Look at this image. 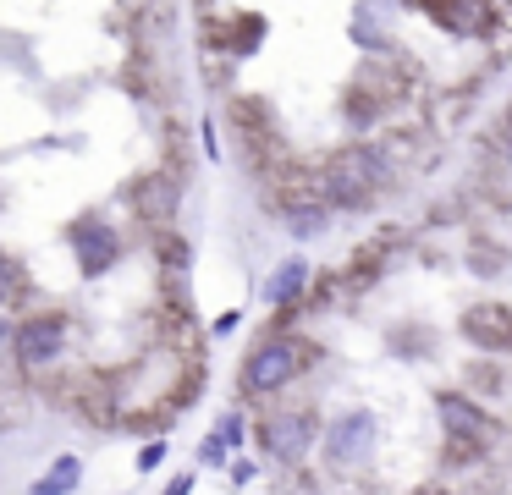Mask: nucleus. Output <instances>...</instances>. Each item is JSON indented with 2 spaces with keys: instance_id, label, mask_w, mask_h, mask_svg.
<instances>
[{
  "instance_id": "11",
  "label": "nucleus",
  "mask_w": 512,
  "mask_h": 495,
  "mask_svg": "<svg viewBox=\"0 0 512 495\" xmlns=\"http://www.w3.org/2000/svg\"><path fill=\"white\" fill-rule=\"evenodd\" d=\"M325 220H331V204H292L281 226H287L292 237L309 242V237H320V231H325Z\"/></svg>"
},
{
  "instance_id": "5",
  "label": "nucleus",
  "mask_w": 512,
  "mask_h": 495,
  "mask_svg": "<svg viewBox=\"0 0 512 495\" xmlns=\"http://www.w3.org/2000/svg\"><path fill=\"white\" fill-rule=\"evenodd\" d=\"M67 242H72V253H78V264H83V275H105L116 259H122V237H116L105 220H72V231H67Z\"/></svg>"
},
{
  "instance_id": "15",
  "label": "nucleus",
  "mask_w": 512,
  "mask_h": 495,
  "mask_svg": "<svg viewBox=\"0 0 512 495\" xmlns=\"http://www.w3.org/2000/svg\"><path fill=\"white\" fill-rule=\"evenodd\" d=\"M160 462H166V440H149V446L138 451V468L149 473V468H160Z\"/></svg>"
},
{
  "instance_id": "4",
  "label": "nucleus",
  "mask_w": 512,
  "mask_h": 495,
  "mask_svg": "<svg viewBox=\"0 0 512 495\" xmlns=\"http://www.w3.org/2000/svg\"><path fill=\"white\" fill-rule=\"evenodd\" d=\"M12 352L23 369H45L67 352V319L61 314H28L23 325L12 330Z\"/></svg>"
},
{
  "instance_id": "17",
  "label": "nucleus",
  "mask_w": 512,
  "mask_h": 495,
  "mask_svg": "<svg viewBox=\"0 0 512 495\" xmlns=\"http://www.w3.org/2000/svg\"><path fill=\"white\" fill-rule=\"evenodd\" d=\"M12 286H17V275H12V259H6V253H0V303H6V297H12Z\"/></svg>"
},
{
  "instance_id": "13",
  "label": "nucleus",
  "mask_w": 512,
  "mask_h": 495,
  "mask_svg": "<svg viewBox=\"0 0 512 495\" xmlns=\"http://www.w3.org/2000/svg\"><path fill=\"white\" fill-rule=\"evenodd\" d=\"M259 39H265V17H243V11H237L232 17V44H226V50L248 55V50H259Z\"/></svg>"
},
{
  "instance_id": "6",
  "label": "nucleus",
  "mask_w": 512,
  "mask_h": 495,
  "mask_svg": "<svg viewBox=\"0 0 512 495\" xmlns=\"http://www.w3.org/2000/svg\"><path fill=\"white\" fill-rule=\"evenodd\" d=\"M259 440H265V451L276 462H303L314 451V418L309 413H276V418H265V429H259Z\"/></svg>"
},
{
  "instance_id": "20",
  "label": "nucleus",
  "mask_w": 512,
  "mask_h": 495,
  "mask_svg": "<svg viewBox=\"0 0 512 495\" xmlns=\"http://www.w3.org/2000/svg\"><path fill=\"white\" fill-rule=\"evenodd\" d=\"M452 495H468V490H452Z\"/></svg>"
},
{
  "instance_id": "9",
  "label": "nucleus",
  "mask_w": 512,
  "mask_h": 495,
  "mask_svg": "<svg viewBox=\"0 0 512 495\" xmlns=\"http://www.w3.org/2000/svg\"><path fill=\"white\" fill-rule=\"evenodd\" d=\"M303 292H309V259H281L276 275L265 281V297H270L276 308H292Z\"/></svg>"
},
{
  "instance_id": "8",
  "label": "nucleus",
  "mask_w": 512,
  "mask_h": 495,
  "mask_svg": "<svg viewBox=\"0 0 512 495\" xmlns=\"http://www.w3.org/2000/svg\"><path fill=\"white\" fill-rule=\"evenodd\" d=\"M435 418H441L446 440H457V446H463V440H485V435H490V418L479 413L468 396H452V391L435 396Z\"/></svg>"
},
{
  "instance_id": "12",
  "label": "nucleus",
  "mask_w": 512,
  "mask_h": 495,
  "mask_svg": "<svg viewBox=\"0 0 512 495\" xmlns=\"http://www.w3.org/2000/svg\"><path fill=\"white\" fill-rule=\"evenodd\" d=\"M138 204H144L149 220H171V209H177V187H160V176H149V182H138Z\"/></svg>"
},
{
  "instance_id": "14",
  "label": "nucleus",
  "mask_w": 512,
  "mask_h": 495,
  "mask_svg": "<svg viewBox=\"0 0 512 495\" xmlns=\"http://www.w3.org/2000/svg\"><path fill=\"white\" fill-rule=\"evenodd\" d=\"M226 451H232V446H226L221 435H210V440L199 446V462H204V468H221V462H226Z\"/></svg>"
},
{
  "instance_id": "10",
  "label": "nucleus",
  "mask_w": 512,
  "mask_h": 495,
  "mask_svg": "<svg viewBox=\"0 0 512 495\" xmlns=\"http://www.w3.org/2000/svg\"><path fill=\"white\" fill-rule=\"evenodd\" d=\"M78 479H83V462L78 457H56V462H50V473H45V479H34V490H28V495H72V490H78Z\"/></svg>"
},
{
  "instance_id": "2",
  "label": "nucleus",
  "mask_w": 512,
  "mask_h": 495,
  "mask_svg": "<svg viewBox=\"0 0 512 495\" xmlns=\"http://www.w3.org/2000/svg\"><path fill=\"white\" fill-rule=\"evenodd\" d=\"M309 358H314L309 347H298V341L276 336V341H265V347L248 352V363H243V374H237V385H243V396H276V391H287V385L298 380Z\"/></svg>"
},
{
  "instance_id": "3",
  "label": "nucleus",
  "mask_w": 512,
  "mask_h": 495,
  "mask_svg": "<svg viewBox=\"0 0 512 495\" xmlns=\"http://www.w3.org/2000/svg\"><path fill=\"white\" fill-rule=\"evenodd\" d=\"M375 440H380L375 413H369V407H347V413H336L331 429H325V457H331V468H358V462H369Z\"/></svg>"
},
{
  "instance_id": "16",
  "label": "nucleus",
  "mask_w": 512,
  "mask_h": 495,
  "mask_svg": "<svg viewBox=\"0 0 512 495\" xmlns=\"http://www.w3.org/2000/svg\"><path fill=\"white\" fill-rule=\"evenodd\" d=\"M221 440H226V446H243V418H237V413L221 418Z\"/></svg>"
},
{
  "instance_id": "18",
  "label": "nucleus",
  "mask_w": 512,
  "mask_h": 495,
  "mask_svg": "<svg viewBox=\"0 0 512 495\" xmlns=\"http://www.w3.org/2000/svg\"><path fill=\"white\" fill-rule=\"evenodd\" d=\"M166 495H193V473H177V479L166 484Z\"/></svg>"
},
{
  "instance_id": "19",
  "label": "nucleus",
  "mask_w": 512,
  "mask_h": 495,
  "mask_svg": "<svg viewBox=\"0 0 512 495\" xmlns=\"http://www.w3.org/2000/svg\"><path fill=\"white\" fill-rule=\"evenodd\" d=\"M507 160H512V132H507Z\"/></svg>"
},
{
  "instance_id": "1",
  "label": "nucleus",
  "mask_w": 512,
  "mask_h": 495,
  "mask_svg": "<svg viewBox=\"0 0 512 495\" xmlns=\"http://www.w3.org/2000/svg\"><path fill=\"white\" fill-rule=\"evenodd\" d=\"M386 182V160H380L369 143H347V149L331 154L325 165V182H320V204H336V209H358L380 193Z\"/></svg>"
},
{
  "instance_id": "7",
  "label": "nucleus",
  "mask_w": 512,
  "mask_h": 495,
  "mask_svg": "<svg viewBox=\"0 0 512 495\" xmlns=\"http://www.w3.org/2000/svg\"><path fill=\"white\" fill-rule=\"evenodd\" d=\"M463 336L474 341V347H485V352L512 347V308H507V303H479V308H468V314H463Z\"/></svg>"
}]
</instances>
